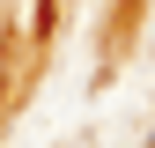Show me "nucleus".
Returning <instances> with one entry per match:
<instances>
[{
	"label": "nucleus",
	"instance_id": "obj_1",
	"mask_svg": "<svg viewBox=\"0 0 155 148\" xmlns=\"http://www.w3.org/2000/svg\"><path fill=\"white\" fill-rule=\"evenodd\" d=\"M148 148H155V141H148Z\"/></svg>",
	"mask_w": 155,
	"mask_h": 148
}]
</instances>
